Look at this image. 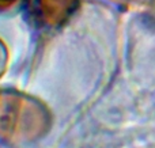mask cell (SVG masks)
<instances>
[{"label": "cell", "mask_w": 155, "mask_h": 148, "mask_svg": "<svg viewBox=\"0 0 155 148\" xmlns=\"http://www.w3.org/2000/svg\"><path fill=\"white\" fill-rule=\"evenodd\" d=\"M42 11L45 16L51 21H57L74 5L76 0H41Z\"/></svg>", "instance_id": "obj_1"}]
</instances>
